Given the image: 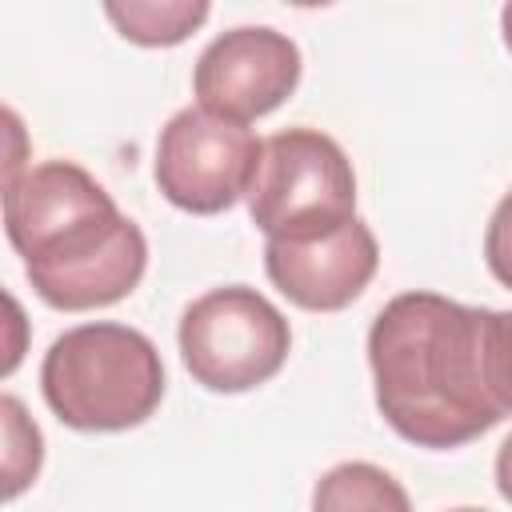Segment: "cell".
<instances>
[{"label": "cell", "mask_w": 512, "mask_h": 512, "mask_svg": "<svg viewBox=\"0 0 512 512\" xmlns=\"http://www.w3.org/2000/svg\"><path fill=\"white\" fill-rule=\"evenodd\" d=\"M488 312L440 292L392 296L368 328L384 424L416 448H460L504 420L492 388Z\"/></svg>", "instance_id": "obj_1"}, {"label": "cell", "mask_w": 512, "mask_h": 512, "mask_svg": "<svg viewBox=\"0 0 512 512\" xmlns=\"http://www.w3.org/2000/svg\"><path fill=\"white\" fill-rule=\"evenodd\" d=\"M4 232L32 292L60 312L108 308L148 268L140 224L72 160H44L4 180Z\"/></svg>", "instance_id": "obj_2"}, {"label": "cell", "mask_w": 512, "mask_h": 512, "mask_svg": "<svg viewBox=\"0 0 512 512\" xmlns=\"http://www.w3.org/2000/svg\"><path fill=\"white\" fill-rule=\"evenodd\" d=\"M40 392L56 420L76 432H128L160 408L164 364L140 328L92 320L52 340Z\"/></svg>", "instance_id": "obj_3"}, {"label": "cell", "mask_w": 512, "mask_h": 512, "mask_svg": "<svg viewBox=\"0 0 512 512\" xmlns=\"http://www.w3.org/2000/svg\"><path fill=\"white\" fill-rule=\"evenodd\" d=\"M248 216L264 240H312L356 216L348 152L320 128H284L264 140Z\"/></svg>", "instance_id": "obj_4"}, {"label": "cell", "mask_w": 512, "mask_h": 512, "mask_svg": "<svg viewBox=\"0 0 512 512\" xmlns=\"http://www.w3.org/2000/svg\"><path fill=\"white\" fill-rule=\"evenodd\" d=\"M180 360L208 392H252L268 384L292 348L284 312L248 284H224L196 296L176 328Z\"/></svg>", "instance_id": "obj_5"}, {"label": "cell", "mask_w": 512, "mask_h": 512, "mask_svg": "<svg viewBox=\"0 0 512 512\" xmlns=\"http://www.w3.org/2000/svg\"><path fill=\"white\" fill-rule=\"evenodd\" d=\"M264 140L248 124L220 120L204 108H180L156 140V188L160 196L192 216L228 212L252 192L260 172Z\"/></svg>", "instance_id": "obj_6"}, {"label": "cell", "mask_w": 512, "mask_h": 512, "mask_svg": "<svg viewBox=\"0 0 512 512\" xmlns=\"http://www.w3.org/2000/svg\"><path fill=\"white\" fill-rule=\"evenodd\" d=\"M300 48L268 24H240L220 32L192 68L196 108L248 124L276 112L300 84Z\"/></svg>", "instance_id": "obj_7"}, {"label": "cell", "mask_w": 512, "mask_h": 512, "mask_svg": "<svg viewBox=\"0 0 512 512\" xmlns=\"http://www.w3.org/2000/svg\"><path fill=\"white\" fill-rule=\"evenodd\" d=\"M376 264L380 244L360 216L312 240H264V272L272 288L304 312L348 308L376 276Z\"/></svg>", "instance_id": "obj_8"}, {"label": "cell", "mask_w": 512, "mask_h": 512, "mask_svg": "<svg viewBox=\"0 0 512 512\" xmlns=\"http://www.w3.org/2000/svg\"><path fill=\"white\" fill-rule=\"evenodd\" d=\"M312 512H412L404 484L368 460L328 468L312 488Z\"/></svg>", "instance_id": "obj_9"}, {"label": "cell", "mask_w": 512, "mask_h": 512, "mask_svg": "<svg viewBox=\"0 0 512 512\" xmlns=\"http://www.w3.org/2000/svg\"><path fill=\"white\" fill-rule=\"evenodd\" d=\"M104 16L116 24V32L140 48H172L188 40L212 8L204 0H128V4H104Z\"/></svg>", "instance_id": "obj_10"}, {"label": "cell", "mask_w": 512, "mask_h": 512, "mask_svg": "<svg viewBox=\"0 0 512 512\" xmlns=\"http://www.w3.org/2000/svg\"><path fill=\"white\" fill-rule=\"evenodd\" d=\"M0 412H4V492L8 500H16L40 472V460H44V440H40V428L24 416V404L16 396H4L0 400Z\"/></svg>", "instance_id": "obj_11"}, {"label": "cell", "mask_w": 512, "mask_h": 512, "mask_svg": "<svg viewBox=\"0 0 512 512\" xmlns=\"http://www.w3.org/2000/svg\"><path fill=\"white\" fill-rule=\"evenodd\" d=\"M484 264H488V272L504 288H512V188L500 196V204L488 216V228H484Z\"/></svg>", "instance_id": "obj_12"}, {"label": "cell", "mask_w": 512, "mask_h": 512, "mask_svg": "<svg viewBox=\"0 0 512 512\" xmlns=\"http://www.w3.org/2000/svg\"><path fill=\"white\" fill-rule=\"evenodd\" d=\"M488 356H492V388L504 408L512 412V312H488Z\"/></svg>", "instance_id": "obj_13"}, {"label": "cell", "mask_w": 512, "mask_h": 512, "mask_svg": "<svg viewBox=\"0 0 512 512\" xmlns=\"http://www.w3.org/2000/svg\"><path fill=\"white\" fill-rule=\"evenodd\" d=\"M496 488L512 504V436H504V444L496 448Z\"/></svg>", "instance_id": "obj_14"}, {"label": "cell", "mask_w": 512, "mask_h": 512, "mask_svg": "<svg viewBox=\"0 0 512 512\" xmlns=\"http://www.w3.org/2000/svg\"><path fill=\"white\" fill-rule=\"evenodd\" d=\"M500 36H504V48L512 52V4L500 8Z\"/></svg>", "instance_id": "obj_15"}, {"label": "cell", "mask_w": 512, "mask_h": 512, "mask_svg": "<svg viewBox=\"0 0 512 512\" xmlns=\"http://www.w3.org/2000/svg\"><path fill=\"white\" fill-rule=\"evenodd\" d=\"M452 512H484V508H452Z\"/></svg>", "instance_id": "obj_16"}]
</instances>
